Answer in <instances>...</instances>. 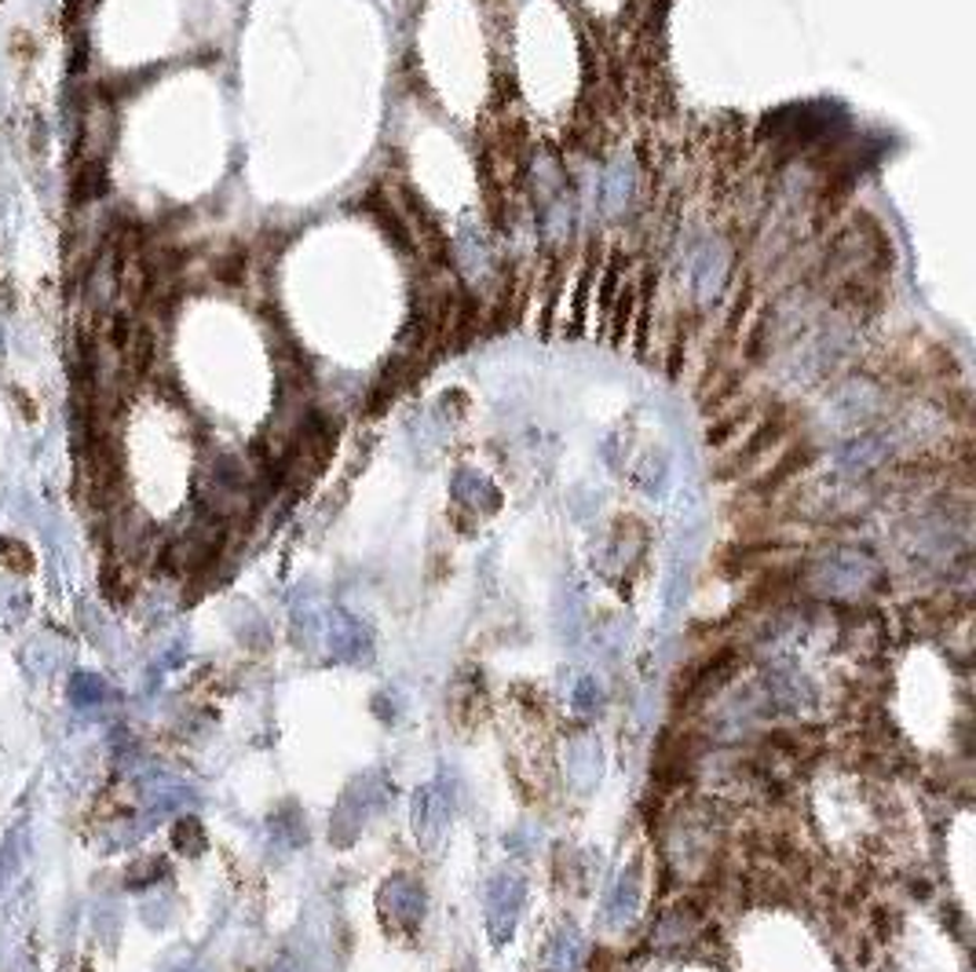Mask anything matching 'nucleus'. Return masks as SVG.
<instances>
[{
  "instance_id": "1",
  "label": "nucleus",
  "mask_w": 976,
  "mask_h": 972,
  "mask_svg": "<svg viewBox=\"0 0 976 972\" xmlns=\"http://www.w3.org/2000/svg\"><path fill=\"white\" fill-rule=\"evenodd\" d=\"M0 564H4L11 575H33L37 559H33V548L22 538H0Z\"/></svg>"
},
{
  "instance_id": "2",
  "label": "nucleus",
  "mask_w": 976,
  "mask_h": 972,
  "mask_svg": "<svg viewBox=\"0 0 976 972\" xmlns=\"http://www.w3.org/2000/svg\"><path fill=\"white\" fill-rule=\"evenodd\" d=\"M161 874H165L161 859H135V863L124 870V884H129V889H147V884H154Z\"/></svg>"
},
{
  "instance_id": "3",
  "label": "nucleus",
  "mask_w": 976,
  "mask_h": 972,
  "mask_svg": "<svg viewBox=\"0 0 976 972\" xmlns=\"http://www.w3.org/2000/svg\"><path fill=\"white\" fill-rule=\"evenodd\" d=\"M172 841H177V849L180 852H187V855H194L198 849H202L205 844V838H202V827H198L194 819H183V822H177V830H172Z\"/></svg>"
},
{
  "instance_id": "4",
  "label": "nucleus",
  "mask_w": 976,
  "mask_h": 972,
  "mask_svg": "<svg viewBox=\"0 0 976 972\" xmlns=\"http://www.w3.org/2000/svg\"><path fill=\"white\" fill-rule=\"evenodd\" d=\"M8 52L16 55V59H33V52H37V41L27 33V30H16L11 33V44H8Z\"/></svg>"
},
{
  "instance_id": "5",
  "label": "nucleus",
  "mask_w": 976,
  "mask_h": 972,
  "mask_svg": "<svg viewBox=\"0 0 976 972\" xmlns=\"http://www.w3.org/2000/svg\"><path fill=\"white\" fill-rule=\"evenodd\" d=\"M11 398H16V409L27 421H37V403H33V395H27L22 388H11Z\"/></svg>"
},
{
  "instance_id": "6",
  "label": "nucleus",
  "mask_w": 976,
  "mask_h": 972,
  "mask_svg": "<svg viewBox=\"0 0 976 972\" xmlns=\"http://www.w3.org/2000/svg\"><path fill=\"white\" fill-rule=\"evenodd\" d=\"M0 358H4V330H0Z\"/></svg>"
}]
</instances>
